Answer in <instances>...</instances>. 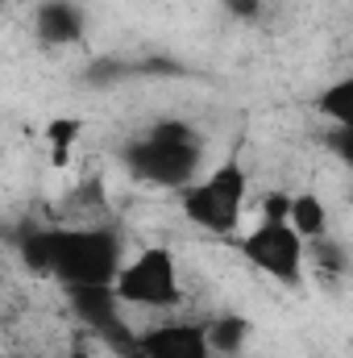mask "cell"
<instances>
[{"label": "cell", "mask_w": 353, "mask_h": 358, "mask_svg": "<svg viewBox=\"0 0 353 358\" xmlns=\"http://www.w3.org/2000/svg\"><path fill=\"white\" fill-rule=\"evenodd\" d=\"M29 267L59 279L67 292L112 287L129 259V246L117 225H59L29 238Z\"/></svg>", "instance_id": "cell-1"}, {"label": "cell", "mask_w": 353, "mask_h": 358, "mask_svg": "<svg viewBox=\"0 0 353 358\" xmlns=\"http://www.w3.org/2000/svg\"><path fill=\"white\" fill-rule=\"evenodd\" d=\"M121 163L133 183L179 196L187 183H195L208 171V146L195 125L171 117V121H154L150 129L129 138L121 146Z\"/></svg>", "instance_id": "cell-2"}, {"label": "cell", "mask_w": 353, "mask_h": 358, "mask_svg": "<svg viewBox=\"0 0 353 358\" xmlns=\"http://www.w3.org/2000/svg\"><path fill=\"white\" fill-rule=\"evenodd\" d=\"M179 213L208 238H241L246 213H250V171L241 159L212 163L195 183H187L175 196Z\"/></svg>", "instance_id": "cell-3"}, {"label": "cell", "mask_w": 353, "mask_h": 358, "mask_svg": "<svg viewBox=\"0 0 353 358\" xmlns=\"http://www.w3.org/2000/svg\"><path fill=\"white\" fill-rule=\"evenodd\" d=\"M117 300L129 313H158L171 317L187 300V283H183V263L167 242H146L137 250H129L125 267L112 283Z\"/></svg>", "instance_id": "cell-4"}, {"label": "cell", "mask_w": 353, "mask_h": 358, "mask_svg": "<svg viewBox=\"0 0 353 358\" xmlns=\"http://www.w3.org/2000/svg\"><path fill=\"white\" fill-rule=\"evenodd\" d=\"M237 255L246 259V267H254L278 287H299L312 263V246L303 242V234L287 217H262V213L250 229H241Z\"/></svg>", "instance_id": "cell-5"}, {"label": "cell", "mask_w": 353, "mask_h": 358, "mask_svg": "<svg viewBox=\"0 0 353 358\" xmlns=\"http://www.w3.org/2000/svg\"><path fill=\"white\" fill-rule=\"evenodd\" d=\"M133 346L142 358H216L212 338H208V321L200 317H158L150 329H142L133 338Z\"/></svg>", "instance_id": "cell-6"}, {"label": "cell", "mask_w": 353, "mask_h": 358, "mask_svg": "<svg viewBox=\"0 0 353 358\" xmlns=\"http://www.w3.org/2000/svg\"><path fill=\"white\" fill-rule=\"evenodd\" d=\"M33 38L42 46H80L84 42V13L71 0H42L33 8Z\"/></svg>", "instance_id": "cell-7"}, {"label": "cell", "mask_w": 353, "mask_h": 358, "mask_svg": "<svg viewBox=\"0 0 353 358\" xmlns=\"http://www.w3.org/2000/svg\"><path fill=\"white\" fill-rule=\"evenodd\" d=\"M287 221L303 234V242H324L329 238V225H333V213H329V200L316 192V187H299L291 192V204H287Z\"/></svg>", "instance_id": "cell-8"}, {"label": "cell", "mask_w": 353, "mask_h": 358, "mask_svg": "<svg viewBox=\"0 0 353 358\" xmlns=\"http://www.w3.org/2000/svg\"><path fill=\"white\" fill-rule=\"evenodd\" d=\"M80 142H84V117L63 113V117H54V121L42 129V146H46V159H50L54 171H71Z\"/></svg>", "instance_id": "cell-9"}, {"label": "cell", "mask_w": 353, "mask_h": 358, "mask_svg": "<svg viewBox=\"0 0 353 358\" xmlns=\"http://www.w3.org/2000/svg\"><path fill=\"white\" fill-rule=\"evenodd\" d=\"M208 321V338H212V350L216 358H233L241 355L254 338V325L241 317V313H225V317H204Z\"/></svg>", "instance_id": "cell-10"}, {"label": "cell", "mask_w": 353, "mask_h": 358, "mask_svg": "<svg viewBox=\"0 0 353 358\" xmlns=\"http://www.w3.org/2000/svg\"><path fill=\"white\" fill-rule=\"evenodd\" d=\"M316 113L333 121V129H353V76L333 80L316 96Z\"/></svg>", "instance_id": "cell-11"}]
</instances>
